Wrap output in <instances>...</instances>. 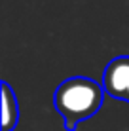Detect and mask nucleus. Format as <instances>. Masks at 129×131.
Wrapping results in <instances>:
<instances>
[{
    "label": "nucleus",
    "instance_id": "f257e3e1",
    "mask_svg": "<svg viewBox=\"0 0 129 131\" xmlns=\"http://www.w3.org/2000/svg\"><path fill=\"white\" fill-rule=\"evenodd\" d=\"M104 99V88L86 76H74L65 80L55 89L53 103L65 122L66 131H76L84 120L99 112Z\"/></svg>",
    "mask_w": 129,
    "mask_h": 131
},
{
    "label": "nucleus",
    "instance_id": "f03ea898",
    "mask_svg": "<svg viewBox=\"0 0 129 131\" xmlns=\"http://www.w3.org/2000/svg\"><path fill=\"white\" fill-rule=\"evenodd\" d=\"M104 93L120 101L129 103V55L114 57L103 74Z\"/></svg>",
    "mask_w": 129,
    "mask_h": 131
},
{
    "label": "nucleus",
    "instance_id": "7ed1b4c3",
    "mask_svg": "<svg viewBox=\"0 0 129 131\" xmlns=\"http://www.w3.org/2000/svg\"><path fill=\"white\" fill-rule=\"evenodd\" d=\"M19 122L17 97L8 82H2V131H11Z\"/></svg>",
    "mask_w": 129,
    "mask_h": 131
}]
</instances>
